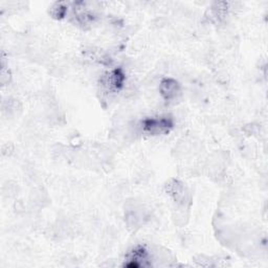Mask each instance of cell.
<instances>
[{
  "label": "cell",
  "instance_id": "obj_1",
  "mask_svg": "<svg viewBox=\"0 0 268 268\" xmlns=\"http://www.w3.org/2000/svg\"><path fill=\"white\" fill-rule=\"evenodd\" d=\"M143 126L144 130L149 133L159 134L168 131L169 127H171L172 124L169 120H166V118H150V120L145 121Z\"/></svg>",
  "mask_w": 268,
  "mask_h": 268
},
{
  "label": "cell",
  "instance_id": "obj_2",
  "mask_svg": "<svg viewBox=\"0 0 268 268\" xmlns=\"http://www.w3.org/2000/svg\"><path fill=\"white\" fill-rule=\"evenodd\" d=\"M160 92L166 99H172L180 93V87H178L177 82H175L174 80L167 79L161 82Z\"/></svg>",
  "mask_w": 268,
  "mask_h": 268
}]
</instances>
